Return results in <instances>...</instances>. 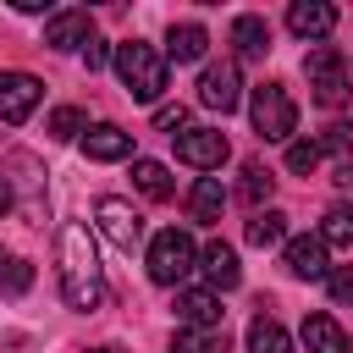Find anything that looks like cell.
Segmentation results:
<instances>
[{
  "label": "cell",
  "instance_id": "obj_19",
  "mask_svg": "<svg viewBox=\"0 0 353 353\" xmlns=\"http://www.w3.org/2000/svg\"><path fill=\"white\" fill-rule=\"evenodd\" d=\"M232 44H237L243 61H259V55L270 50V28H265V17H237V22H232Z\"/></svg>",
  "mask_w": 353,
  "mask_h": 353
},
{
  "label": "cell",
  "instance_id": "obj_10",
  "mask_svg": "<svg viewBox=\"0 0 353 353\" xmlns=\"http://www.w3.org/2000/svg\"><path fill=\"white\" fill-rule=\"evenodd\" d=\"M325 254H331V248H325L314 232L281 243V265H287L292 276H303V281H325V276H331V259H325Z\"/></svg>",
  "mask_w": 353,
  "mask_h": 353
},
{
  "label": "cell",
  "instance_id": "obj_21",
  "mask_svg": "<svg viewBox=\"0 0 353 353\" xmlns=\"http://www.w3.org/2000/svg\"><path fill=\"white\" fill-rule=\"evenodd\" d=\"M132 182H138V193H143V199H154V204H165V199H171V188H176V182H171V171H165L160 160H132Z\"/></svg>",
  "mask_w": 353,
  "mask_h": 353
},
{
  "label": "cell",
  "instance_id": "obj_35",
  "mask_svg": "<svg viewBox=\"0 0 353 353\" xmlns=\"http://www.w3.org/2000/svg\"><path fill=\"white\" fill-rule=\"evenodd\" d=\"M99 353H121V347H99Z\"/></svg>",
  "mask_w": 353,
  "mask_h": 353
},
{
  "label": "cell",
  "instance_id": "obj_13",
  "mask_svg": "<svg viewBox=\"0 0 353 353\" xmlns=\"http://www.w3.org/2000/svg\"><path fill=\"white\" fill-rule=\"evenodd\" d=\"M287 28L298 39H325L336 28V6H325V0H292L287 6Z\"/></svg>",
  "mask_w": 353,
  "mask_h": 353
},
{
  "label": "cell",
  "instance_id": "obj_25",
  "mask_svg": "<svg viewBox=\"0 0 353 353\" xmlns=\"http://www.w3.org/2000/svg\"><path fill=\"white\" fill-rule=\"evenodd\" d=\"M28 287H33V265L0 248V292H28Z\"/></svg>",
  "mask_w": 353,
  "mask_h": 353
},
{
  "label": "cell",
  "instance_id": "obj_26",
  "mask_svg": "<svg viewBox=\"0 0 353 353\" xmlns=\"http://www.w3.org/2000/svg\"><path fill=\"white\" fill-rule=\"evenodd\" d=\"M270 188H276V176H270L259 160H248V165H243V188H237V193H243V204H259V199H270Z\"/></svg>",
  "mask_w": 353,
  "mask_h": 353
},
{
  "label": "cell",
  "instance_id": "obj_3",
  "mask_svg": "<svg viewBox=\"0 0 353 353\" xmlns=\"http://www.w3.org/2000/svg\"><path fill=\"white\" fill-rule=\"evenodd\" d=\"M193 270H199V248H193V237H188L182 226L154 232V243H149V281H154V287H182Z\"/></svg>",
  "mask_w": 353,
  "mask_h": 353
},
{
  "label": "cell",
  "instance_id": "obj_17",
  "mask_svg": "<svg viewBox=\"0 0 353 353\" xmlns=\"http://www.w3.org/2000/svg\"><path fill=\"white\" fill-rule=\"evenodd\" d=\"M204 50H210L204 22H171V33H165V61H199Z\"/></svg>",
  "mask_w": 353,
  "mask_h": 353
},
{
  "label": "cell",
  "instance_id": "obj_9",
  "mask_svg": "<svg viewBox=\"0 0 353 353\" xmlns=\"http://www.w3.org/2000/svg\"><path fill=\"white\" fill-rule=\"evenodd\" d=\"M39 99H44V83L33 72H0V121L22 127L39 110Z\"/></svg>",
  "mask_w": 353,
  "mask_h": 353
},
{
  "label": "cell",
  "instance_id": "obj_28",
  "mask_svg": "<svg viewBox=\"0 0 353 353\" xmlns=\"http://www.w3.org/2000/svg\"><path fill=\"white\" fill-rule=\"evenodd\" d=\"M320 160H325V154H320V143H314V138H292V143H287V171L309 176Z\"/></svg>",
  "mask_w": 353,
  "mask_h": 353
},
{
  "label": "cell",
  "instance_id": "obj_33",
  "mask_svg": "<svg viewBox=\"0 0 353 353\" xmlns=\"http://www.w3.org/2000/svg\"><path fill=\"white\" fill-rule=\"evenodd\" d=\"M11 204H17V199H11V188L0 182V215H11Z\"/></svg>",
  "mask_w": 353,
  "mask_h": 353
},
{
  "label": "cell",
  "instance_id": "obj_4",
  "mask_svg": "<svg viewBox=\"0 0 353 353\" xmlns=\"http://www.w3.org/2000/svg\"><path fill=\"white\" fill-rule=\"evenodd\" d=\"M248 116H254V132L265 143H287L292 127H298V105H292V94L281 83H259L254 99H248Z\"/></svg>",
  "mask_w": 353,
  "mask_h": 353
},
{
  "label": "cell",
  "instance_id": "obj_16",
  "mask_svg": "<svg viewBox=\"0 0 353 353\" xmlns=\"http://www.w3.org/2000/svg\"><path fill=\"white\" fill-rule=\"evenodd\" d=\"M303 347L309 353H347V331L331 320V314H303Z\"/></svg>",
  "mask_w": 353,
  "mask_h": 353
},
{
  "label": "cell",
  "instance_id": "obj_14",
  "mask_svg": "<svg viewBox=\"0 0 353 353\" xmlns=\"http://www.w3.org/2000/svg\"><path fill=\"white\" fill-rule=\"evenodd\" d=\"M83 154H88V160H99V165L127 160V154H132V132H121L116 121H99V127H88V132H83Z\"/></svg>",
  "mask_w": 353,
  "mask_h": 353
},
{
  "label": "cell",
  "instance_id": "obj_34",
  "mask_svg": "<svg viewBox=\"0 0 353 353\" xmlns=\"http://www.w3.org/2000/svg\"><path fill=\"white\" fill-rule=\"evenodd\" d=\"M336 182H353V165H342V171H336Z\"/></svg>",
  "mask_w": 353,
  "mask_h": 353
},
{
  "label": "cell",
  "instance_id": "obj_15",
  "mask_svg": "<svg viewBox=\"0 0 353 353\" xmlns=\"http://www.w3.org/2000/svg\"><path fill=\"white\" fill-rule=\"evenodd\" d=\"M88 39H94L88 11H55V17L44 22V44H50V50H83Z\"/></svg>",
  "mask_w": 353,
  "mask_h": 353
},
{
  "label": "cell",
  "instance_id": "obj_7",
  "mask_svg": "<svg viewBox=\"0 0 353 353\" xmlns=\"http://www.w3.org/2000/svg\"><path fill=\"white\" fill-rule=\"evenodd\" d=\"M199 105L221 110V116L243 105V72H237V61H210L199 72Z\"/></svg>",
  "mask_w": 353,
  "mask_h": 353
},
{
  "label": "cell",
  "instance_id": "obj_22",
  "mask_svg": "<svg viewBox=\"0 0 353 353\" xmlns=\"http://www.w3.org/2000/svg\"><path fill=\"white\" fill-rule=\"evenodd\" d=\"M254 248H276V243H287V215L281 210H254V221H248V232H243Z\"/></svg>",
  "mask_w": 353,
  "mask_h": 353
},
{
  "label": "cell",
  "instance_id": "obj_6",
  "mask_svg": "<svg viewBox=\"0 0 353 353\" xmlns=\"http://www.w3.org/2000/svg\"><path fill=\"white\" fill-rule=\"evenodd\" d=\"M226 154H232V143H226L221 127H182L176 132V160L193 165V171H221Z\"/></svg>",
  "mask_w": 353,
  "mask_h": 353
},
{
  "label": "cell",
  "instance_id": "obj_12",
  "mask_svg": "<svg viewBox=\"0 0 353 353\" xmlns=\"http://www.w3.org/2000/svg\"><path fill=\"white\" fill-rule=\"evenodd\" d=\"M221 298L210 292V287H188V292H176V320L182 325H193V331H215L221 325Z\"/></svg>",
  "mask_w": 353,
  "mask_h": 353
},
{
  "label": "cell",
  "instance_id": "obj_27",
  "mask_svg": "<svg viewBox=\"0 0 353 353\" xmlns=\"http://www.w3.org/2000/svg\"><path fill=\"white\" fill-rule=\"evenodd\" d=\"M77 132H88L83 110H77V105H55V110H50V138L66 143V138H77Z\"/></svg>",
  "mask_w": 353,
  "mask_h": 353
},
{
  "label": "cell",
  "instance_id": "obj_29",
  "mask_svg": "<svg viewBox=\"0 0 353 353\" xmlns=\"http://www.w3.org/2000/svg\"><path fill=\"white\" fill-rule=\"evenodd\" d=\"M171 353H221V336H215V331H193V325H182V331L171 336Z\"/></svg>",
  "mask_w": 353,
  "mask_h": 353
},
{
  "label": "cell",
  "instance_id": "obj_8",
  "mask_svg": "<svg viewBox=\"0 0 353 353\" xmlns=\"http://www.w3.org/2000/svg\"><path fill=\"white\" fill-rule=\"evenodd\" d=\"M94 221H99V232H105L116 248H127V254L143 243V215H138L127 199H110V193H105V199L94 204Z\"/></svg>",
  "mask_w": 353,
  "mask_h": 353
},
{
  "label": "cell",
  "instance_id": "obj_1",
  "mask_svg": "<svg viewBox=\"0 0 353 353\" xmlns=\"http://www.w3.org/2000/svg\"><path fill=\"white\" fill-rule=\"evenodd\" d=\"M55 248H61V298L72 309L94 314L105 303V270H99V254H94L88 226L83 221H66L61 237H55Z\"/></svg>",
  "mask_w": 353,
  "mask_h": 353
},
{
  "label": "cell",
  "instance_id": "obj_11",
  "mask_svg": "<svg viewBox=\"0 0 353 353\" xmlns=\"http://www.w3.org/2000/svg\"><path fill=\"white\" fill-rule=\"evenodd\" d=\"M199 270H204V281H210V292L221 298V292H232L237 281H243V265H237V248L232 243H204V254H199Z\"/></svg>",
  "mask_w": 353,
  "mask_h": 353
},
{
  "label": "cell",
  "instance_id": "obj_20",
  "mask_svg": "<svg viewBox=\"0 0 353 353\" xmlns=\"http://www.w3.org/2000/svg\"><path fill=\"white\" fill-rule=\"evenodd\" d=\"M188 210H193V221H221V210H226V188H221V176H199L193 193H188Z\"/></svg>",
  "mask_w": 353,
  "mask_h": 353
},
{
  "label": "cell",
  "instance_id": "obj_23",
  "mask_svg": "<svg viewBox=\"0 0 353 353\" xmlns=\"http://www.w3.org/2000/svg\"><path fill=\"white\" fill-rule=\"evenodd\" d=\"M314 237H320L325 248H353V210H347V204H331Z\"/></svg>",
  "mask_w": 353,
  "mask_h": 353
},
{
  "label": "cell",
  "instance_id": "obj_18",
  "mask_svg": "<svg viewBox=\"0 0 353 353\" xmlns=\"http://www.w3.org/2000/svg\"><path fill=\"white\" fill-rule=\"evenodd\" d=\"M248 353H292V336L281 331L276 314H254L248 320Z\"/></svg>",
  "mask_w": 353,
  "mask_h": 353
},
{
  "label": "cell",
  "instance_id": "obj_32",
  "mask_svg": "<svg viewBox=\"0 0 353 353\" xmlns=\"http://www.w3.org/2000/svg\"><path fill=\"white\" fill-rule=\"evenodd\" d=\"M105 61H110V50H105L99 39H88V44H83V66H88V72H99Z\"/></svg>",
  "mask_w": 353,
  "mask_h": 353
},
{
  "label": "cell",
  "instance_id": "obj_24",
  "mask_svg": "<svg viewBox=\"0 0 353 353\" xmlns=\"http://www.w3.org/2000/svg\"><path fill=\"white\" fill-rule=\"evenodd\" d=\"M314 143H320V154H336L342 165H353V121H331Z\"/></svg>",
  "mask_w": 353,
  "mask_h": 353
},
{
  "label": "cell",
  "instance_id": "obj_30",
  "mask_svg": "<svg viewBox=\"0 0 353 353\" xmlns=\"http://www.w3.org/2000/svg\"><path fill=\"white\" fill-rule=\"evenodd\" d=\"M154 127H160V132H171V138H176V132H182V127H188V110H182V105H160V110H154Z\"/></svg>",
  "mask_w": 353,
  "mask_h": 353
},
{
  "label": "cell",
  "instance_id": "obj_31",
  "mask_svg": "<svg viewBox=\"0 0 353 353\" xmlns=\"http://www.w3.org/2000/svg\"><path fill=\"white\" fill-rule=\"evenodd\" d=\"M331 281V298L336 303H353V270H336V276H325Z\"/></svg>",
  "mask_w": 353,
  "mask_h": 353
},
{
  "label": "cell",
  "instance_id": "obj_2",
  "mask_svg": "<svg viewBox=\"0 0 353 353\" xmlns=\"http://www.w3.org/2000/svg\"><path fill=\"white\" fill-rule=\"evenodd\" d=\"M116 77H121V88H127L132 99L154 105V99L165 94L171 61H165L154 44H143V39H127V44H116Z\"/></svg>",
  "mask_w": 353,
  "mask_h": 353
},
{
  "label": "cell",
  "instance_id": "obj_5",
  "mask_svg": "<svg viewBox=\"0 0 353 353\" xmlns=\"http://www.w3.org/2000/svg\"><path fill=\"white\" fill-rule=\"evenodd\" d=\"M303 72H309L314 105L336 110V105L347 99V61H342V50H336V44H314V50L303 55Z\"/></svg>",
  "mask_w": 353,
  "mask_h": 353
}]
</instances>
